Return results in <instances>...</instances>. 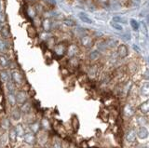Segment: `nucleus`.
<instances>
[{
  "instance_id": "obj_39",
  "label": "nucleus",
  "mask_w": 149,
  "mask_h": 148,
  "mask_svg": "<svg viewBox=\"0 0 149 148\" xmlns=\"http://www.w3.org/2000/svg\"><path fill=\"white\" fill-rule=\"evenodd\" d=\"M28 34H29L31 38H36L37 35V32L34 27H29V28H28Z\"/></svg>"
},
{
  "instance_id": "obj_3",
  "label": "nucleus",
  "mask_w": 149,
  "mask_h": 148,
  "mask_svg": "<svg viewBox=\"0 0 149 148\" xmlns=\"http://www.w3.org/2000/svg\"><path fill=\"white\" fill-rule=\"evenodd\" d=\"M15 97H16V101H17V104H25L27 100H28V94L25 90H17L16 93H15Z\"/></svg>"
},
{
  "instance_id": "obj_17",
  "label": "nucleus",
  "mask_w": 149,
  "mask_h": 148,
  "mask_svg": "<svg viewBox=\"0 0 149 148\" xmlns=\"http://www.w3.org/2000/svg\"><path fill=\"white\" fill-rule=\"evenodd\" d=\"M40 127H41V129L44 131H48L51 129V124L49 122V120L46 117H42L41 120H40Z\"/></svg>"
},
{
  "instance_id": "obj_37",
  "label": "nucleus",
  "mask_w": 149,
  "mask_h": 148,
  "mask_svg": "<svg viewBox=\"0 0 149 148\" xmlns=\"http://www.w3.org/2000/svg\"><path fill=\"white\" fill-rule=\"evenodd\" d=\"M63 24H64V25H66L68 27H74L77 25L76 22L71 20V19H64L63 20Z\"/></svg>"
},
{
  "instance_id": "obj_47",
  "label": "nucleus",
  "mask_w": 149,
  "mask_h": 148,
  "mask_svg": "<svg viewBox=\"0 0 149 148\" xmlns=\"http://www.w3.org/2000/svg\"><path fill=\"white\" fill-rule=\"evenodd\" d=\"M33 148H41V147H33Z\"/></svg>"
},
{
  "instance_id": "obj_16",
  "label": "nucleus",
  "mask_w": 149,
  "mask_h": 148,
  "mask_svg": "<svg viewBox=\"0 0 149 148\" xmlns=\"http://www.w3.org/2000/svg\"><path fill=\"white\" fill-rule=\"evenodd\" d=\"M11 118L13 120H15V121H18V120H20L22 118V112L20 110V107H12V110H11Z\"/></svg>"
},
{
  "instance_id": "obj_2",
  "label": "nucleus",
  "mask_w": 149,
  "mask_h": 148,
  "mask_svg": "<svg viewBox=\"0 0 149 148\" xmlns=\"http://www.w3.org/2000/svg\"><path fill=\"white\" fill-rule=\"evenodd\" d=\"M68 45L65 44L64 42L56 44L53 47V53L59 58H63L65 54H66V49H67Z\"/></svg>"
},
{
  "instance_id": "obj_21",
  "label": "nucleus",
  "mask_w": 149,
  "mask_h": 148,
  "mask_svg": "<svg viewBox=\"0 0 149 148\" xmlns=\"http://www.w3.org/2000/svg\"><path fill=\"white\" fill-rule=\"evenodd\" d=\"M1 38L5 40H8L10 38V32H9V28L8 25H3L1 32H0Z\"/></svg>"
},
{
  "instance_id": "obj_12",
  "label": "nucleus",
  "mask_w": 149,
  "mask_h": 148,
  "mask_svg": "<svg viewBox=\"0 0 149 148\" xmlns=\"http://www.w3.org/2000/svg\"><path fill=\"white\" fill-rule=\"evenodd\" d=\"M9 81H11L10 74L8 73L7 69H1L0 70V82L3 84H7Z\"/></svg>"
},
{
  "instance_id": "obj_24",
  "label": "nucleus",
  "mask_w": 149,
  "mask_h": 148,
  "mask_svg": "<svg viewBox=\"0 0 149 148\" xmlns=\"http://www.w3.org/2000/svg\"><path fill=\"white\" fill-rule=\"evenodd\" d=\"M8 137V140L10 141L12 143L16 142L18 136H17V134H16V131H15V129H14V127H11L10 129H9Z\"/></svg>"
},
{
  "instance_id": "obj_45",
  "label": "nucleus",
  "mask_w": 149,
  "mask_h": 148,
  "mask_svg": "<svg viewBox=\"0 0 149 148\" xmlns=\"http://www.w3.org/2000/svg\"><path fill=\"white\" fill-rule=\"evenodd\" d=\"M44 148H50V146H49V145H45Z\"/></svg>"
},
{
  "instance_id": "obj_1",
  "label": "nucleus",
  "mask_w": 149,
  "mask_h": 148,
  "mask_svg": "<svg viewBox=\"0 0 149 148\" xmlns=\"http://www.w3.org/2000/svg\"><path fill=\"white\" fill-rule=\"evenodd\" d=\"M10 78H11V81L14 83V84L17 86H22L24 84V76H23L22 74L17 70V69H13L10 73Z\"/></svg>"
},
{
  "instance_id": "obj_18",
  "label": "nucleus",
  "mask_w": 149,
  "mask_h": 148,
  "mask_svg": "<svg viewBox=\"0 0 149 148\" xmlns=\"http://www.w3.org/2000/svg\"><path fill=\"white\" fill-rule=\"evenodd\" d=\"M98 73H99V67L97 64H93V65L90 66V69L88 71V76L91 78H95L98 76Z\"/></svg>"
},
{
  "instance_id": "obj_38",
  "label": "nucleus",
  "mask_w": 149,
  "mask_h": 148,
  "mask_svg": "<svg viewBox=\"0 0 149 148\" xmlns=\"http://www.w3.org/2000/svg\"><path fill=\"white\" fill-rule=\"evenodd\" d=\"M7 22V16L5 14V12L3 10H0V24L5 25Z\"/></svg>"
},
{
  "instance_id": "obj_4",
  "label": "nucleus",
  "mask_w": 149,
  "mask_h": 148,
  "mask_svg": "<svg viewBox=\"0 0 149 148\" xmlns=\"http://www.w3.org/2000/svg\"><path fill=\"white\" fill-rule=\"evenodd\" d=\"M22 138H23V141H24V142L26 143V145H29L33 146L36 143V135L31 131L25 132Z\"/></svg>"
},
{
  "instance_id": "obj_22",
  "label": "nucleus",
  "mask_w": 149,
  "mask_h": 148,
  "mask_svg": "<svg viewBox=\"0 0 149 148\" xmlns=\"http://www.w3.org/2000/svg\"><path fill=\"white\" fill-rule=\"evenodd\" d=\"M139 110L141 111V113L143 114V115H148V113H149V101H148V100H146V101H143V104H140Z\"/></svg>"
},
{
  "instance_id": "obj_48",
  "label": "nucleus",
  "mask_w": 149,
  "mask_h": 148,
  "mask_svg": "<svg viewBox=\"0 0 149 148\" xmlns=\"http://www.w3.org/2000/svg\"><path fill=\"white\" fill-rule=\"evenodd\" d=\"M0 148H2V146H1V145H0Z\"/></svg>"
},
{
  "instance_id": "obj_25",
  "label": "nucleus",
  "mask_w": 149,
  "mask_h": 148,
  "mask_svg": "<svg viewBox=\"0 0 149 148\" xmlns=\"http://www.w3.org/2000/svg\"><path fill=\"white\" fill-rule=\"evenodd\" d=\"M54 129H55V131L58 135L62 136V137H65L66 136V131L64 129V128L63 126H61L60 124H55L54 125Z\"/></svg>"
},
{
  "instance_id": "obj_28",
  "label": "nucleus",
  "mask_w": 149,
  "mask_h": 148,
  "mask_svg": "<svg viewBox=\"0 0 149 148\" xmlns=\"http://www.w3.org/2000/svg\"><path fill=\"white\" fill-rule=\"evenodd\" d=\"M71 126L74 129V131H77L78 129H79V126H80V124H79V120L77 118V117L76 115H74L72 117V119H71Z\"/></svg>"
},
{
  "instance_id": "obj_14",
  "label": "nucleus",
  "mask_w": 149,
  "mask_h": 148,
  "mask_svg": "<svg viewBox=\"0 0 149 148\" xmlns=\"http://www.w3.org/2000/svg\"><path fill=\"white\" fill-rule=\"evenodd\" d=\"M10 60H9L5 54H0V68L8 69L10 66Z\"/></svg>"
},
{
  "instance_id": "obj_30",
  "label": "nucleus",
  "mask_w": 149,
  "mask_h": 148,
  "mask_svg": "<svg viewBox=\"0 0 149 148\" xmlns=\"http://www.w3.org/2000/svg\"><path fill=\"white\" fill-rule=\"evenodd\" d=\"M14 129H15V131H16V134L18 137H23V135H24V129H23V126L22 124H18L16 125L15 127H14Z\"/></svg>"
},
{
  "instance_id": "obj_29",
  "label": "nucleus",
  "mask_w": 149,
  "mask_h": 148,
  "mask_svg": "<svg viewBox=\"0 0 149 148\" xmlns=\"http://www.w3.org/2000/svg\"><path fill=\"white\" fill-rule=\"evenodd\" d=\"M7 101L8 104L11 106V107H15L16 104H17V101H16V97L15 94H12V93H8L7 96Z\"/></svg>"
},
{
  "instance_id": "obj_20",
  "label": "nucleus",
  "mask_w": 149,
  "mask_h": 148,
  "mask_svg": "<svg viewBox=\"0 0 149 148\" xmlns=\"http://www.w3.org/2000/svg\"><path fill=\"white\" fill-rule=\"evenodd\" d=\"M101 56H102V54L99 50L94 49V50H91L90 54H88V59H90V61L91 62H97V61H99Z\"/></svg>"
},
{
  "instance_id": "obj_15",
  "label": "nucleus",
  "mask_w": 149,
  "mask_h": 148,
  "mask_svg": "<svg viewBox=\"0 0 149 148\" xmlns=\"http://www.w3.org/2000/svg\"><path fill=\"white\" fill-rule=\"evenodd\" d=\"M136 136L139 139H146L148 137V129H146V127H139V129L136 131Z\"/></svg>"
},
{
  "instance_id": "obj_11",
  "label": "nucleus",
  "mask_w": 149,
  "mask_h": 148,
  "mask_svg": "<svg viewBox=\"0 0 149 148\" xmlns=\"http://www.w3.org/2000/svg\"><path fill=\"white\" fill-rule=\"evenodd\" d=\"M116 53H118V58L120 59H124L126 58L129 55V49L126 45L124 44H121V45H118V51H116Z\"/></svg>"
},
{
  "instance_id": "obj_42",
  "label": "nucleus",
  "mask_w": 149,
  "mask_h": 148,
  "mask_svg": "<svg viewBox=\"0 0 149 148\" xmlns=\"http://www.w3.org/2000/svg\"><path fill=\"white\" fill-rule=\"evenodd\" d=\"M112 22H116V24H118V22H122V24H125V22H126V20L123 19L122 17H114V18H113V21H112Z\"/></svg>"
},
{
  "instance_id": "obj_41",
  "label": "nucleus",
  "mask_w": 149,
  "mask_h": 148,
  "mask_svg": "<svg viewBox=\"0 0 149 148\" xmlns=\"http://www.w3.org/2000/svg\"><path fill=\"white\" fill-rule=\"evenodd\" d=\"M111 26L113 27L114 29H116V30H118V31H122L123 30V27L121 26L120 24H116V22H111Z\"/></svg>"
},
{
  "instance_id": "obj_6",
  "label": "nucleus",
  "mask_w": 149,
  "mask_h": 148,
  "mask_svg": "<svg viewBox=\"0 0 149 148\" xmlns=\"http://www.w3.org/2000/svg\"><path fill=\"white\" fill-rule=\"evenodd\" d=\"M67 69H72V70H77L80 67V60L77 57L69 58L67 61Z\"/></svg>"
},
{
  "instance_id": "obj_40",
  "label": "nucleus",
  "mask_w": 149,
  "mask_h": 148,
  "mask_svg": "<svg viewBox=\"0 0 149 148\" xmlns=\"http://www.w3.org/2000/svg\"><path fill=\"white\" fill-rule=\"evenodd\" d=\"M130 25H132V29L134 31H137L139 29V24H138V22L137 21H135L134 19H132L130 20Z\"/></svg>"
},
{
  "instance_id": "obj_36",
  "label": "nucleus",
  "mask_w": 149,
  "mask_h": 148,
  "mask_svg": "<svg viewBox=\"0 0 149 148\" xmlns=\"http://www.w3.org/2000/svg\"><path fill=\"white\" fill-rule=\"evenodd\" d=\"M79 19L83 22H86V24H91L92 22V21L85 14V13H80V14H79Z\"/></svg>"
},
{
  "instance_id": "obj_23",
  "label": "nucleus",
  "mask_w": 149,
  "mask_h": 148,
  "mask_svg": "<svg viewBox=\"0 0 149 148\" xmlns=\"http://www.w3.org/2000/svg\"><path fill=\"white\" fill-rule=\"evenodd\" d=\"M0 128L4 131H8L10 129V120L8 117H4L1 119V122H0Z\"/></svg>"
},
{
  "instance_id": "obj_32",
  "label": "nucleus",
  "mask_w": 149,
  "mask_h": 148,
  "mask_svg": "<svg viewBox=\"0 0 149 148\" xmlns=\"http://www.w3.org/2000/svg\"><path fill=\"white\" fill-rule=\"evenodd\" d=\"M6 85H7V89H8V93H12V94H15L16 93L17 87H16V85L14 84L12 81H9L8 83H7Z\"/></svg>"
},
{
  "instance_id": "obj_10",
  "label": "nucleus",
  "mask_w": 149,
  "mask_h": 148,
  "mask_svg": "<svg viewBox=\"0 0 149 148\" xmlns=\"http://www.w3.org/2000/svg\"><path fill=\"white\" fill-rule=\"evenodd\" d=\"M52 24H53V22L51 21L49 18H45V19H43L41 22V27H42V29L44 30V32L49 33V32L52 30Z\"/></svg>"
},
{
  "instance_id": "obj_43",
  "label": "nucleus",
  "mask_w": 149,
  "mask_h": 148,
  "mask_svg": "<svg viewBox=\"0 0 149 148\" xmlns=\"http://www.w3.org/2000/svg\"><path fill=\"white\" fill-rule=\"evenodd\" d=\"M98 2L102 4V5H108L109 0H98Z\"/></svg>"
},
{
  "instance_id": "obj_19",
  "label": "nucleus",
  "mask_w": 149,
  "mask_h": 148,
  "mask_svg": "<svg viewBox=\"0 0 149 148\" xmlns=\"http://www.w3.org/2000/svg\"><path fill=\"white\" fill-rule=\"evenodd\" d=\"M8 40H5L2 38H0V54H5L9 49Z\"/></svg>"
},
{
  "instance_id": "obj_7",
  "label": "nucleus",
  "mask_w": 149,
  "mask_h": 148,
  "mask_svg": "<svg viewBox=\"0 0 149 148\" xmlns=\"http://www.w3.org/2000/svg\"><path fill=\"white\" fill-rule=\"evenodd\" d=\"M125 137H126V140L129 143H135L136 142V139H137V136H136V131H135L134 129H129L127 132L125 133Z\"/></svg>"
},
{
  "instance_id": "obj_44",
  "label": "nucleus",
  "mask_w": 149,
  "mask_h": 148,
  "mask_svg": "<svg viewBox=\"0 0 149 148\" xmlns=\"http://www.w3.org/2000/svg\"><path fill=\"white\" fill-rule=\"evenodd\" d=\"M26 1H27V2H29V3H31V4H32V3H35V2H36V1H37V0H26Z\"/></svg>"
},
{
  "instance_id": "obj_26",
  "label": "nucleus",
  "mask_w": 149,
  "mask_h": 148,
  "mask_svg": "<svg viewBox=\"0 0 149 148\" xmlns=\"http://www.w3.org/2000/svg\"><path fill=\"white\" fill-rule=\"evenodd\" d=\"M25 15L28 16L30 19H34V18L36 16V8L34 6H29L25 10Z\"/></svg>"
},
{
  "instance_id": "obj_13",
  "label": "nucleus",
  "mask_w": 149,
  "mask_h": 148,
  "mask_svg": "<svg viewBox=\"0 0 149 148\" xmlns=\"http://www.w3.org/2000/svg\"><path fill=\"white\" fill-rule=\"evenodd\" d=\"M28 126H29V129L31 132H33L34 134H36L38 133L40 131H41V127H40V122L38 121V120H34V121H32L31 123L28 124Z\"/></svg>"
},
{
  "instance_id": "obj_46",
  "label": "nucleus",
  "mask_w": 149,
  "mask_h": 148,
  "mask_svg": "<svg viewBox=\"0 0 149 148\" xmlns=\"http://www.w3.org/2000/svg\"><path fill=\"white\" fill-rule=\"evenodd\" d=\"M140 148H148V147H147V146H141Z\"/></svg>"
},
{
  "instance_id": "obj_27",
  "label": "nucleus",
  "mask_w": 149,
  "mask_h": 148,
  "mask_svg": "<svg viewBox=\"0 0 149 148\" xmlns=\"http://www.w3.org/2000/svg\"><path fill=\"white\" fill-rule=\"evenodd\" d=\"M31 109H32V104H29V103H27V101H26L25 104H22L21 107H20V110H21L22 114H24V115L31 113Z\"/></svg>"
},
{
  "instance_id": "obj_34",
  "label": "nucleus",
  "mask_w": 149,
  "mask_h": 148,
  "mask_svg": "<svg viewBox=\"0 0 149 148\" xmlns=\"http://www.w3.org/2000/svg\"><path fill=\"white\" fill-rule=\"evenodd\" d=\"M106 48H110V49H113L115 48L116 45H118V41L115 40V39H107L106 41H104Z\"/></svg>"
},
{
  "instance_id": "obj_31",
  "label": "nucleus",
  "mask_w": 149,
  "mask_h": 148,
  "mask_svg": "<svg viewBox=\"0 0 149 148\" xmlns=\"http://www.w3.org/2000/svg\"><path fill=\"white\" fill-rule=\"evenodd\" d=\"M140 92H141V94L143 96L148 97V95H149V85H148L147 82H146L144 84L142 85L141 89H140Z\"/></svg>"
},
{
  "instance_id": "obj_9",
  "label": "nucleus",
  "mask_w": 149,
  "mask_h": 148,
  "mask_svg": "<svg viewBox=\"0 0 149 148\" xmlns=\"http://www.w3.org/2000/svg\"><path fill=\"white\" fill-rule=\"evenodd\" d=\"M123 115L128 118L132 117L135 115V108L130 104H125V106L123 107Z\"/></svg>"
},
{
  "instance_id": "obj_5",
  "label": "nucleus",
  "mask_w": 149,
  "mask_h": 148,
  "mask_svg": "<svg viewBox=\"0 0 149 148\" xmlns=\"http://www.w3.org/2000/svg\"><path fill=\"white\" fill-rule=\"evenodd\" d=\"M80 44L83 48L85 49H91L94 42H93V39L91 35H82L80 38Z\"/></svg>"
},
{
  "instance_id": "obj_35",
  "label": "nucleus",
  "mask_w": 149,
  "mask_h": 148,
  "mask_svg": "<svg viewBox=\"0 0 149 148\" xmlns=\"http://www.w3.org/2000/svg\"><path fill=\"white\" fill-rule=\"evenodd\" d=\"M50 148H63L62 142L59 138H55L52 141V145H51Z\"/></svg>"
},
{
  "instance_id": "obj_33",
  "label": "nucleus",
  "mask_w": 149,
  "mask_h": 148,
  "mask_svg": "<svg viewBox=\"0 0 149 148\" xmlns=\"http://www.w3.org/2000/svg\"><path fill=\"white\" fill-rule=\"evenodd\" d=\"M137 123L140 127H146V125L148 123L147 117L146 115H140V117H137Z\"/></svg>"
},
{
  "instance_id": "obj_8",
  "label": "nucleus",
  "mask_w": 149,
  "mask_h": 148,
  "mask_svg": "<svg viewBox=\"0 0 149 148\" xmlns=\"http://www.w3.org/2000/svg\"><path fill=\"white\" fill-rule=\"evenodd\" d=\"M79 52V49L76 44H70L68 45L67 49H66V55L69 58L72 57H77V53Z\"/></svg>"
}]
</instances>
